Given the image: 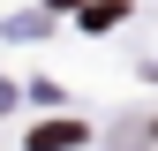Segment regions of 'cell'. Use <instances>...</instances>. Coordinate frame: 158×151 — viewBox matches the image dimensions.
Returning a JSON list of instances; mask_svg holds the SVG:
<instances>
[{"label":"cell","instance_id":"cell-1","mask_svg":"<svg viewBox=\"0 0 158 151\" xmlns=\"http://www.w3.org/2000/svg\"><path fill=\"white\" fill-rule=\"evenodd\" d=\"M90 128L83 121H45V128H30V151H75Z\"/></svg>","mask_w":158,"mask_h":151},{"label":"cell","instance_id":"cell-2","mask_svg":"<svg viewBox=\"0 0 158 151\" xmlns=\"http://www.w3.org/2000/svg\"><path fill=\"white\" fill-rule=\"evenodd\" d=\"M121 15H128V0H90L83 23H90V30H106V23H121Z\"/></svg>","mask_w":158,"mask_h":151}]
</instances>
